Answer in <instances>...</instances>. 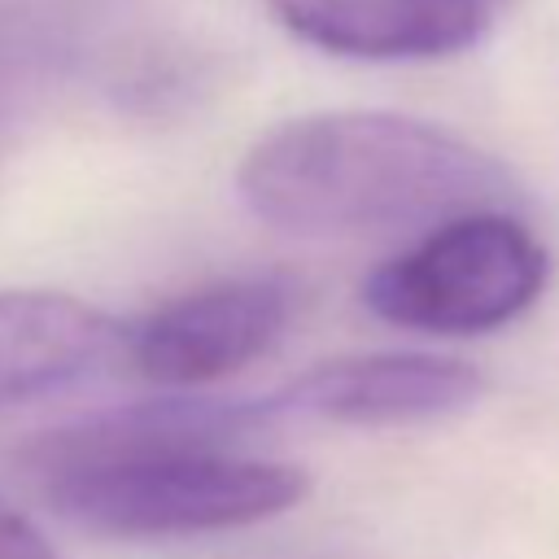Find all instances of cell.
Returning a JSON list of instances; mask_svg holds the SVG:
<instances>
[{
    "instance_id": "1",
    "label": "cell",
    "mask_w": 559,
    "mask_h": 559,
    "mask_svg": "<svg viewBox=\"0 0 559 559\" xmlns=\"http://www.w3.org/2000/svg\"><path fill=\"white\" fill-rule=\"evenodd\" d=\"M258 402L166 397L44 437L31 463L57 515L105 537H197L275 520L306 502L310 476L231 450L262 428Z\"/></svg>"
},
{
    "instance_id": "2",
    "label": "cell",
    "mask_w": 559,
    "mask_h": 559,
    "mask_svg": "<svg viewBox=\"0 0 559 559\" xmlns=\"http://www.w3.org/2000/svg\"><path fill=\"white\" fill-rule=\"evenodd\" d=\"M245 210L293 236L432 227L511 201V175L472 140L406 114L323 109L258 135L240 166Z\"/></svg>"
},
{
    "instance_id": "3",
    "label": "cell",
    "mask_w": 559,
    "mask_h": 559,
    "mask_svg": "<svg viewBox=\"0 0 559 559\" xmlns=\"http://www.w3.org/2000/svg\"><path fill=\"white\" fill-rule=\"evenodd\" d=\"M550 284V249L502 205L432 223L362 280V306L406 332L480 336L515 323Z\"/></svg>"
},
{
    "instance_id": "4",
    "label": "cell",
    "mask_w": 559,
    "mask_h": 559,
    "mask_svg": "<svg viewBox=\"0 0 559 559\" xmlns=\"http://www.w3.org/2000/svg\"><path fill=\"white\" fill-rule=\"evenodd\" d=\"M293 319V284L280 275H231L170 297L127 328L131 367L166 389L214 384L284 336Z\"/></svg>"
},
{
    "instance_id": "5",
    "label": "cell",
    "mask_w": 559,
    "mask_h": 559,
    "mask_svg": "<svg viewBox=\"0 0 559 559\" xmlns=\"http://www.w3.org/2000/svg\"><path fill=\"white\" fill-rule=\"evenodd\" d=\"M485 397V376L445 354L376 349L319 362L275 393L258 397L262 419H314L341 428H402L472 411Z\"/></svg>"
},
{
    "instance_id": "6",
    "label": "cell",
    "mask_w": 559,
    "mask_h": 559,
    "mask_svg": "<svg viewBox=\"0 0 559 559\" xmlns=\"http://www.w3.org/2000/svg\"><path fill=\"white\" fill-rule=\"evenodd\" d=\"M118 358L127 323L109 310L52 288H0V411L74 389Z\"/></svg>"
},
{
    "instance_id": "7",
    "label": "cell",
    "mask_w": 559,
    "mask_h": 559,
    "mask_svg": "<svg viewBox=\"0 0 559 559\" xmlns=\"http://www.w3.org/2000/svg\"><path fill=\"white\" fill-rule=\"evenodd\" d=\"M301 44L349 61H441L489 35L485 0H266Z\"/></svg>"
},
{
    "instance_id": "8",
    "label": "cell",
    "mask_w": 559,
    "mask_h": 559,
    "mask_svg": "<svg viewBox=\"0 0 559 559\" xmlns=\"http://www.w3.org/2000/svg\"><path fill=\"white\" fill-rule=\"evenodd\" d=\"M52 48L26 31H0V109H9L26 83H35V74L48 66Z\"/></svg>"
},
{
    "instance_id": "9",
    "label": "cell",
    "mask_w": 559,
    "mask_h": 559,
    "mask_svg": "<svg viewBox=\"0 0 559 559\" xmlns=\"http://www.w3.org/2000/svg\"><path fill=\"white\" fill-rule=\"evenodd\" d=\"M0 559H66L35 520L0 502Z\"/></svg>"
}]
</instances>
